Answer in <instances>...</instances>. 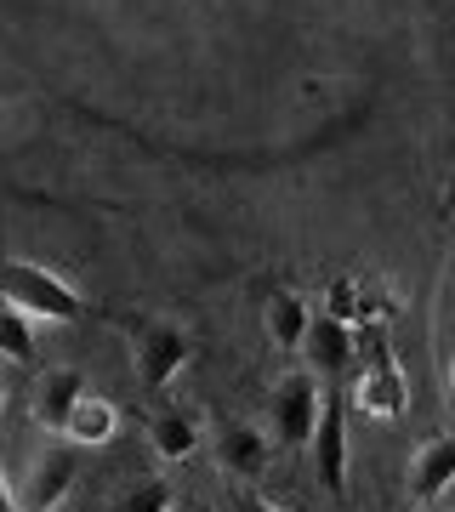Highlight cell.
Returning <instances> with one entry per match:
<instances>
[{"instance_id": "19", "label": "cell", "mask_w": 455, "mask_h": 512, "mask_svg": "<svg viewBox=\"0 0 455 512\" xmlns=\"http://www.w3.org/2000/svg\"><path fill=\"white\" fill-rule=\"evenodd\" d=\"M444 217H455V171H450V183H444Z\"/></svg>"}, {"instance_id": "18", "label": "cell", "mask_w": 455, "mask_h": 512, "mask_svg": "<svg viewBox=\"0 0 455 512\" xmlns=\"http://www.w3.org/2000/svg\"><path fill=\"white\" fill-rule=\"evenodd\" d=\"M0 512H23V507H18V495H12V484H6V478H0Z\"/></svg>"}, {"instance_id": "15", "label": "cell", "mask_w": 455, "mask_h": 512, "mask_svg": "<svg viewBox=\"0 0 455 512\" xmlns=\"http://www.w3.org/2000/svg\"><path fill=\"white\" fill-rule=\"evenodd\" d=\"M171 507H177V490L165 478H137L109 501V512H171Z\"/></svg>"}, {"instance_id": "16", "label": "cell", "mask_w": 455, "mask_h": 512, "mask_svg": "<svg viewBox=\"0 0 455 512\" xmlns=\"http://www.w3.org/2000/svg\"><path fill=\"white\" fill-rule=\"evenodd\" d=\"M325 313H330V319L359 325V313H364V279H359V274H342V279H336V285L325 291Z\"/></svg>"}, {"instance_id": "3", "label": "cell", "mask_w": 455, "mask_h": 512, "mask_svg": "<svg viewBox=\"0 0 455 512\" xmlns=\"http://www.w3.org/2000/svg\"><path fill=\"white\" fill-rule=\"evenodd\" d=\"M319 404H325V387H319L313 370H291V376L273 382V433H279L285 450H308Z\"/></svg>"}, {"instance_id": "14", "label": "cell", "mask_w": 455, "mask_h": 512, "mask_svg": "<svg viewBox=\"0 0 455 512\" xmlns=\"http://www.w3.org/2000/svg\"><path fill=\"white\" fill-rule=\"evenodd\" d=\"M0 359H12V365H35L40 348H35V319L23 308H12L6 296H0Z\"/></svg>"}, {"instance_id": "10", "label": "cell", "mask_w": 455, "mask_h": 512, "mask_svg": "<svg viewBox=\"0 0 455 512\" xmlns=\"http://www.w3.org/2000/svg\"><path fill=\"white\" fill-rule=\"evenodd\" d=\"M455 484V433H438L416 450V467H410V490L416 501H438V495Z\"/></svg>"}, {"instance_id": "5", "label": "cell", "mask_w": 455, "mask_h": 512, "mask_svg": "<svg viewBox=\"0 0 455 512\" xmlns=\"http://www.w3.org/2000/svg\"><path fill=\"white\" fill-rule=\"evenodd\" d=\"M74 473H80L74 444L69 439L46 444V450L29 461V473H23V484H18V507L23 512H57L63 501H69V490H74Z\"/></svg>"}, {"instance_id": "4", "label": "cell", "mask_w": 455, "mask_h": 512, "mask_svg": "<svg viewBox=\"0 0 455 512\" xmlns=\"http://www.w3.org/2000/svg\"><path fill=\"white\" fill-rule=\"evenodd\" d=\"M313 473H319V484H325L330 501H342L347 495V399L330 387L325 404H319V421H313Z\"/></svg>"}, {"instance_id": "20", "label": "cell", "mask_w": 455, "mask_h": 512, "mask_svg": "<svg viewBox=\"0 0 455 512\" xmlns=\"http://www.w3.org/2000/svg\"><path fill=\"white\" fill-rule=\"evenodd\" d=\"M450 399H455V365H450Z\"/></svg>"}, {"instance_id": "17", "label": "cell", "mask_w": 455, "mask_h": 512, "mask_svg": "<svg viewBox=\"0 0 455 512\" xmlns=\"http://www.w3.org/2000/svg\"><path fill=\"white\" fill-rule=\"evenodd\" d=\"M222 512H279V507H273V501H262V495H234Z\"/></svg>"}, {"instance_id": "7", "label": "cell", "mask_w": 455, "mask_h": 512, "mask_svg": "<svg viewBox=\"0 0 455 512\" xmlns=\"http://www.w3.org/2000/svg\"><path fill=\"white\" fill-rule=\"evenodd\" d=\"M353 404H359L364 416L376 421H399L404 410H410V382H404V370L393 365V359H382V365H364L359 370V387H353Z\"/></svg>"}, {"instance_id": "9", "label": "cell", "mask_w": 455, "mask_h": 512, "mask_svg": "<svg viewBox=\"0 0 455 512\" xmlns=\"http://www.w3.org/2000/svg\"><path fill=\"white\" fill-rule=\"evenodd\" d=\"M217 461L234 478H262L268 473V433L251 427V421H228L217 433Z\"/></svg>"}, {"instance_id": "12", "label": "cell", "mask_w": 455, "mask_h": 512, "mask_svg": "<svg viewBox=\"0 0 455 512\" xmlns=\"http://www.w3.org/2000/svg\"><path fill=\"white\" fill-rule=\"evenodd\" d=\"M120 433V410L109 399H97V393H80V404L69 410V427H63V439L74 450H97V444H109Z\"/></svg>"}, {"instance_id": "13", "label": "cell", "mask_w": 455, "mask_h": 512, "mask_svg": "<svg viewBox=\"0 0 455 512\" xmlns=\"http://www.w3.org/2000/svg\"><path fill=\"white\" fill-rule=\"evenodd\" d=\"M148 444L165 461H188L200 450V421L188 416V410H160V416H148Z\"/></svg>"}, {"instance_id": "21", "label": "cell", "mask_w": 455, "mask_h": 512, "mask_svg": "<svg viewBox=\"0 0 455 512\" xmlns=\"http://www.w3.org/2000/svg\"><path fill=\"white\" fill-rule=\"evenodd\" d=\"M0 410H6V393H0Z\"/></svg>"}, {"instance_id": "2", "label": "cell", "mask_w": 455, "mask_h": 512, "mask_svg": "<svg viewBox=\"0 0 455 512\" xmlns=\"http://www.w3.org/2000/svg\"><path fill=\"white\" fill-rule=\"evenodd\" d=\"M188 359H194V336L177 319H137L131 325V365H137L143 393H165Z\"/></svg>"}, {"instance_id": "6", "label": "cell", "mask_w": 455, "mask_h": 512, "mask_svg": "<svg viewBox=\"0 0 455 512\" xmlns=\"http://www.w3.org/2000/svg\"><path fill=\"white\" fill-rule=\"evenodd\" d=\"M302 353H308V370L313 376H347V370L359 365V336H353V325L347 319H313L308 336H302Z\"/></svg>"}, {"instance_id": "8", "label": "cell", "mask_w": 455, "mask_h": 512, "mask_svg": "<svg viewBox=\"0 0 455 512\" xmlns=\"http://www.w3.org/2000/svg\"><path fill=\"white\" fill-rule=\"evenodd\" d=\"M80 393H86V376L80 370H46L35 382V421L46 427V433H57L63 439V427H69V410L80 404Z\"/></svg>"}, {"instance_id": "11", "label": "cell", "mask_w": 455, "mask_h": 512, "mask_svg": "<svg viewBox=\"0 0 455 512\" xmlns=\"http://www.w3.org/2000/svg\"><path fill=\"white\" fill-rule=\"evenodd\" d=\"M308 325H313V313H308V302L296 291H268V302H262V330H268V342L273 348H302V336H308Z\"/></svg>"}, {"instance_id": "1", "label": "cell", "mask_w": 455, "mask_h": 512, "mask_svg": "<svg viewBox=\"0 0 455 512\" xmlns=\"http://www.w3.org/2000/svg\"><path fill=\"white\" fill-rule=\"evenodd\" d=\"M0 296L12 308H23L29 319H46V325H74L86 313V296L74 291L69 279L52 274V268H40V262H23V256H12L0 268Z\"/></svg>"}]
</instances>
